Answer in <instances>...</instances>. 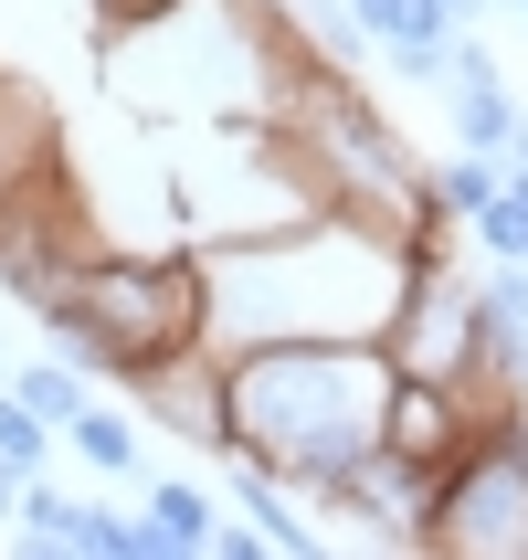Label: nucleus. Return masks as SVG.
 <instances>
[{"label": "nucleus", "instance_id": "f257e3e1", "mask_svg": "<svg viewBox=\"0 0 528 560\" xmlns=\"http://www.w3.org/2000/svg\"><path fill=\"white\" fill-rule=\"evenodd\" d=\"M412 254L391 222L317 201L265 233H222L201 254V339L212 349H265V339H380L402 307Z\"/></svg>", "mask_w": 528, "mask_h": 560}, {"label": "nucleus", "instance_id": "f03ea898", "mask_svg": "<svg viewBox=\"0 0 528 560\" xmlns=\"http://www.w3.org/2000/svg\"><path fill=\"white\" fill-rule=\"evenodd\" d=\"M380 392H391L380 339L222 349V455L285 476V487L317 508V487H339V476L380 444Z\"/></svg>", "mask_w": 528, "mask_h": 560}, {"label": "nucleus", "instance_id": "7ed1b4c3", "mask_svg": "<svg viewBox=\"0 0 528 560\" xmlns=\"http://www.w3.org/2000/svg\"><path fill=\"white\" fill-rule=\"evenodd\" d=\"M127 402H138V423L222 455V349H159V360H138L127 371Z\"/></svg>", "mask_w": 528, "mask_h": 560}, {"label": "nucleus", "instance_id": "20e7f679", "mask_svg": "<svg viewBox=\"0 0 528 560\" xmlns=\"http://www.w3.org/2000/svg\"><path fill=\"white\" fill-rule=\"evenodd\" d=\"M476 392H455V381H412V371H391V392H380V444L402 455V466H423V476H444L455 455L476 444Z\"/></svg>", "mask_w": 528, "mask_h": 560}, {"label": "nucleus", "instance_id": "39448f33", "mask_svg": "<svg viewBox=\"0 0 528 560\" xmlns=\"http://www.w3.org/2000/svg\"><path fill=\"white\" fill-rule=\"evenodd\" d=\"M222 498L254 518V539H265V560H328V529H317V508L285 487V476L244 466V455H222Z\"/></svg>", "mask_w": 528, "mask_h": 560}, {"label": "nucleus", "instance_id": "423d86ee", "mask_svg": "<svg viewBox=\"0 0 528 560\" xmlns=\"http://www.w3.org/2000/svg\"><path fill=\"white\" fill-rule=\"evenodd\" d=\"M63 455H74L85 476H106V487H127V476H138V455H149L138 402H85L74 423H63Z\"/></svg>", "mask_w": 528, "mask_h": 560}, {"label": "nucleus", "instance_id": "0eeeda50", "mask_svg": "<svg viewBox=\"0 0 528 560\" xmlns=\"http://www.w3.org/2000/svg\"><path fill=\"white\" fill-rule=\"evenodd\" d=\"M423 190H434V212L455 222V233H466V222H476V212H486V201L507 190V159H486V149H455V159H434V170H423Z\"/></svg>", "mask_w": 528, "mask_h": 560}, {"label": "nucleus", "instance_id": "6e6552de", "mask_svg": "<svg viewBox=\"0 0 528 560\" xmlns=\"http://www.w3.org/2000/svg\"><path fill=\"white\" fill-rule=\"evenodd\" d=\"M138 508L169 529V560H201V539H212V518H222V498H212V487H190V476H149Z\"/></svg>", "mask_w": 528, "mask_h": 560}, {"label": "nucleus", "instance_id": "1a4fd4ad", "mask_svg": "<svg viewBox=\"0 0 528 560\" xmlns=\"http://www.w3.org/2000/svg\"><path fill=\"white\" fill-rule=\"evenodd\" d=\"M11 392H22V402L63 434V423L95 402V371H85V360H54V349H43V360H22V371H11Z\"/></svg>", "mask_w": 528, "mask_h": 560}, {"label": "nucleus", "instance_id": "9d476101", "mask_svg": "<svg viewBox=\"0 0 528 560\" xmlns=\"http://www.w3.org/2000/svg\"><path fill=\"white\" fill-rule=\"evenodd\" d=\"M74 508H85V498H63V487L22 476V498H11V529H22V550H54V560H63V539H74Z\"/></svg>", "mask_w": 528, "mask_h": 560}, {"label": "nucleus", "instance_id": "9b49d317", "mask_svg": "<svg viewBox=\"0 0 528 560\" xmlns=\"http://www.w3.org/2000/svg\"><path fill=\"white\" fill-rule=\"evenodd\" d=\"M54 455H63V434L22 402V392H0V466H11V476H43Z\"/></svg>", "mask_w": 528, "mask_h": 560}, {"label": "nucleus", "instance_id": "f8f14e48", "mask_svg": "<svg viewBox=\"0 0 528 560\" xmlns=\"http://www.w3.org/2000/svg\"><path fill=\"white\" fill-rule=\"evenodd\" d=\"M466 244H476V254H497V265H528V190H518V180H507L497 201L466 222Z\"/></svg>", "mask_w": 528, "mask_h": 560}, {"label": "nucleus", "instance_id": "ddd939ff", "mask_svg": "<svg viewBox=\"0 0 528 560\" xmlns=\"http://www.w3.org/2000/svg\"><path fill=\"white\" fill-rule=\"evenodd\" d=\"M169 11H180V0H95V22H106V32H138V22H169Z\"/></svg>", "mask_w": 528, "mask_h": 560}, {"label": "nucleus", "instance_id": "4468645a", "mask_svg": "<svg viewBox=\"0 0 528 560\" xmlns=\"http://www.w3.org/2000/svg\"><path fill=\"white\" fill-rule=\"evenodd\" d=\"M11 498H22V476H11V466H0V529H11Z\"/></svg>", "mask_w": 528, "mask_h": 560}, {"label": "nucleus", "instance_id": "2eb2a0df", "mask_svg": "<svg viewBox=\"0 0 528 560\" xmlns=\"http://www.w3.org/2000/svg\"><path fill=\"white\" fill-rule=\"evenodd\" d=\"M444 11H466V22H476V11H486V0H444Z\"/></svg>", "mask_w": 528, "mask_h": 560}]
</instances>
